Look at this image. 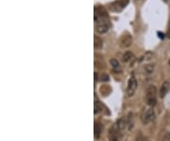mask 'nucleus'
<instances>
[{"label":"nucleus","mask_w":170,"mask_h":141,"mask_svg":"<svg viewBox=\"0 0 170 141\" xmlns=\"http://www.w3.org/2000/svg\"><path fill=\"white\" fill-rule=\"evenodd\" d=\"M125 121L123 119H119L115 124L113 125V127L110 129L109 133V141H118L119 140V135L123 129L125 127Z\"/></svg>","instance_id":"nucleus-1"},{"label":"nucleus","mask_w":170,"mask_h":141,"mask_svg":"<svg viewBox=\"0 0 170 141\" xmlns=\"http://www.w3.org/2000/svg\"><path fill=\"white\" fill-rule=\"evenodd\" d=\"M146 100L147 103L149 106H154L157 102L156 99V87L154 85H149L147 89L146 94Z\"/></svg>","instance_id":"nucleus-2"},{"label":"nucleus","mask_w":170,"mask_h":141,"mask_svg":"<svg viewBox=\"0 0 170 141\" xmlns=\"http://www.w3.org/2000/svg\"><path fill=\"white\" fill-rule=\"evenodd\" d=\"M108 19V12L102 6H96L95 8V21L96 23L106 21Z\"/></svg>","instance_id":"nucleus-3"},{"label":"nucleus","mask_w":170,"mask_h":141,"mask_svg":"<svg viewBox=\"0 0 170 141\" xmlns=\"http://www.w3.org/2000/svg\"><path fill=\"white\" fill-rule=\"evenodd\" d=\"M136 88H137V81L134 76H131L129 79L128 86H127V94H128V96L131 97L134 95Z\"/></svg>","instance_id":"nucleus-4"},{"label":"nucleus","mask_w":170,"mask_h":141,"mask_svg":"<svg viewBox=\"0 0 170 141\" xmlns=\"http://www.w3.org/2000/svg\"><path fill=\"white\" fill-rule=\"evenodd\" d=\"M129 4V0H117L111 4V9L115 12H120Z\"/></svg>","instance_id":"nucleus-5"},{"label":"nucleus","mask_w":170,"mask_h":141,"mask_svg":"<svg viewBox=\"0 0 170 141\" xmlns=\"http://www.w3.org/2000/svg\"><path fill=\"white\" fill-rule=\"evenodd\" d=\"M155 118V113H154V110L149 108V109H147L146 112H145V114L143 115V118H142V121L144 124H148L150 123L151 121H153Z\"/></svg>","instance_id":"nucleus-6"},{"label":"nucleus","mask_w":170,"mask_h":141,"mask_svg":"<svg viewBox=\"0 0 170 141\" xmlns=\"http://www.w3.org/2000/svg\"><path fill=\"white\" fill-rule=\"evenodd\" d=\"M132 44V37L129 33H126L120 38V46L123 48H129Z\"/></svg>","instance_id":"nucleus-7"},{"label":"nucleus","mask_w":170,"mask_h":141,"mask_svg":"<svg viewBox=\"0 0 170 141\" xmlns=\"http://www.w3.org/2000/svg\"><path fill=\"white\" fill-rule=\"evenodd\" d=\"M110 28V23L109 21H102V22H99L96 24V31L98 33H106V32L109 30Z\"/></svg>","instance_id":"nucleus-8"},{"label":"nucleus","mask_w":170,"mask_h":141,"mask_svg":"<svg viewBox=\"0 0 170 141\" xmlns=\"http://www.w3.org/2000/svg\"><path fill=\"white\" fill-rule=\"evenodd\" d=\"M94 131H95V137L98 139L100 137L101 133H102V124L98 121L95 122V127H94Z\"/></svg>","instance_id":"nucleus-9"},{"label":"nucleus","mask_w":170,"mask_h":141,"mask_svg":"<svg viewBox=\"0 0 170 141\" xmlns=\"http://www.w3.org/2000/svg\"><path fill=\"white\" fill-rule=\"evenodd\" d=\"M168 90H169V84H168V82H164V84H162V87H161V90H160L161 97H164L166 94H167Z\"/></svg>","instance_id":"nucleus-10"},{"label":"nucleus","mask_w":170,"mask_h":141,"mask_svg":"<svg viewBox=\"0 0 170 141\" xmlns=\"http://www.w3.org/2000/svg\"><path fill=\"white\" fill-rule=\"evenodd\" d=\"M111 67L114 68V70L117 71V72L121 71L120 66H119V63H118V61L116 59H111Z\"/></svg>","instance_id":"nucleus-11"},{"label":"nucleus","mask_w":170,"mask_h":141,"mask_svg":"<svg viewBox=\"0 0 170 141\" xmlns=\"http://www.w3.org/2000/svg\"><path fill=\"white\" fill-rule=\"evenodd\" d=\"M132 58H133V54L132 52L131 51H127L124 53V55H123V62H125V63H128L131 60H132Z\"/></svg>","instance_id":"nucleus-12"},{"label":"nucleus","mask_w":170,"mask_h":141,"mask_svg":"<svg viewBox=\"0 0 170 141\" xmlns=\"http://www.w3.org/2000/svg\"><path fill=\"white\" fill-rule=\"evenodd\" d=\"M102 40L100 39V37H98V36H95V43H94V46H95V48L96 49H100L101 48H102Z\"/></svg>","instance_id":"nucleus-13"},{"label":"nucleus","mask_w":170,"mask_h":141,"mask_svg":"<svg viewBox=\"0 0 170 141\" xmlns=\"http://www.w3.org/2000/svg\"><path fill=\"white\" fill-rule=\"evenodd\" d=\"M101 107H102V103L96 100L95 102V114H97L98 112L101 111Z\"/></svg>","instance_id":"nucleus-14"},{"label":"nucleus","mask_w":170,"mask_h":141,"mask_svg":"<svg viewBox=\"0 0 170 141\" xmlns=\"http://www.w3.org/2000/svg\"><path fill=\"white\" fill-rule=\"evenodd\" d=\"M153 70H154V66H152V64H148V66H146V71L147 72L148 74L152 73Z\"/></svg>","instance_id":"nucleus-15"},{"label":"nucleus","mask_w":170,"mask_h":141,"mask_svg":"<svg viewBox=\"0 0 170 141\" xmlns=\"http://www.w3.org/2000/svg\"><path fill=\"white\" fill-rule=\"evenodd\" d=\"M101 79H102L103 82H107V81H109V76L106 75V74H103V75H102V77H101Z\"/></svg>","instance_id":"nucleus-16"},{"label":"nucleus","mask_w":170,"mask_h":141,"mask_svg":"<svg viewBox=\"0 0 170 141\" xmlns=\"http://www.w3.org/2000/svg\"><path fill=\"white\" fill-rule=\"evenodd\" d=\"M145 57H146V58H145L146 60H150L151 57H152V53H151V52H147L146 55H145Z\"/></svg>","instance_id":"nucleus-17"},{"label":"nucleus","mask_w":170,"mask_h":141,"mask_svg":"<svg viewBox=\"0 0 170 141\" xmlns=\"http://www.w3.org/2000/svg\"><path fill=\"white\" fill-rule=\"evenodd\" d=\"M164 2H167V1H168V0H164Z\"/></svg>","instance_id":"nucleus-18"},{"label":"nucleus","mask_w":170,"mask_h":141,"mask_svg":"<svg viewBox=\"0 0 170 141\" xmlns=\"http://www.w3.org/2000/svg\"><path fill=\"white\" fill-rule=\"evenodd\" d=\"M169 64H170V61H169Z\"/></svg>","instance_id":"nucleus-19"}]
</instances>
